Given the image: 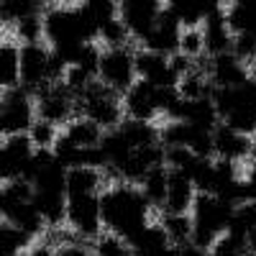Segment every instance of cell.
Wrapping results in <instances>:
<instances>
[{
	"label": "cell",
	"instance_id": "obj_1",
	"mask_svg": "<svg viewBox=\"0 0 256 256\" xmlns=\"http://www.w3.org/2000/svg\"><path fill=\"white\" fill-rule=\"evenodd\" d=\"M148 200L144 192L134 184H113L100 195V212H102V228L118 236L120 241H131L138 230L148 226Z\"/></svg>",
	"mask_w": 256,
	"mask_h": 256
},
{
	"label": "cell",
	"instance_id": "obj_2",
	"mask_svg": "<svg viewBox=\"0 0 256 256\" xmlns=\"http://www.w3.org/2000/svg\"><path fill=\"white\" fill-rule=\"evenodd\" d=\"M44 38L52 49H62L72 44H95L98 31L88 24L80 6L49 3L44 10Z\"/></svg>",
	"mask_w": 256,
	"mask_h": 256
},
{
	"label": "cell",
	"instance_id": "obj_3",
	"mask_svg": "<svg viewBox=\"0 0 256 256\" xmlns=\"http://www.w3.org/2000/svg\"><path fill=\"white\" fill-rule=\"evenodd\" d=\"M77 108H80V118L92 120L105 134L120 128V123L126 120L123 98L118 92H113L110 88H105L100 80H95L90 84V90L77 100Z\"/></svg>",
	"mask_w": 256,
	"mask_h": 256
},
{
	"label": "cell",
	"instance_id": "obj_4",
	"mask_svg": "<svg viewBox=\"0 0 256 256\" xmlns=\"http://www.w3.org/2000/svg\"><path fill=\"white\" fill-rule=\"evenodd\" d=\"M38 113H36V98L24 88L3 90L0 98V136H28Z\"/></svg>",
	"mask_w": 256,
	"mask_h": 256
},
{
	"label": "cell",
	"instance_id": "obj_5",
	"mask_svg": "<svg viewBox=\"0 0 256 256\" xmlns=\"http://www.w3.org/2000/svg\"><path fill=\"white\" fill-rule=\"evenodd\" d=\"M98 80L118 95H126L138 82L136 74V52L131 49H105L100 62Z\"/></svg>",
	"mask_w": 256,
	"mask_h": 256
},
{
	"label": "cell",
	"instance_id": "obj_6",
	"mask_svg": "<svg viewBox=\"0 0 256 256\" xmlns=\"http://www.w3.org/2000/svg\"><path fill=\"white\" fill-rule=\"evenodd\" d=\"M36 113L41 120H49L56 128L64 126L67 128L74 120V113L80 118V108H77V98L64 88V84H49L36 95Z\"/></svg>",
	"mask_w": 256,
	"mask_h": 256
},
{
	"label": "cell",
	"instance_id": "obj_7",
	"mask_svg": "<svg viewBox=\"0 0 256 256\" xmlns=\"http://www.w3.org/2000/svg\"><path fill=\"white\" fill-rule=\"evenodd\" d=\"M49 59L52 49H46L44 44L20 46V88L34 98L49 88Z\"/></svg>",
	"mask_w": 256,
	"mask_h": 256
},
{
	"label": "cell",
	"instance_id": "obj_8",
	"mask_svg": "<svg viewBox=\"0 0 256 256\" xmlns=\"http://www.w3.org/2000/svg\"><path fill=\"white\" fill-rule=\"evenodd\" d=\"M164 10V3L159 0H123L120 3V20L128 26L136 41H144L154 34L159 26V16Z\"/></svg>",
	"mask_w": 256,
	"mask_h": 256
},
{
	"label": "cell",
	"instance_id": "obj_9",
	"mask_svg": "<svg viewBox=\"0 0 256 256\" xmlns=\"http://www.w3.org/2000/svg\"><path fill=\"white\" fill-rule=\"evenodd\" d=\"M67 226L77 238H100L102 212H100V195L90 198H70L67 205Z\"/></svg>",
	"mask_w": 256,
	"mask_h": 256
},
{
	"label": "cell",
	"instance_id": "obj_10",
	"mask_svg": "<svg viewBox=\"0 0 256 256\" xmlns=\"http://www.w3.org/2000/svg\"><path fill=\"white\" fill-rule=\"evenodd\" d=\"M34 154H36V146L31 136L3 138V146H0V177H3V182H13L24 177Z\"/></svg>",
	"mask_w": 256,
	"mask_h": 256
},
{
	"label": "cell",
	"instance_id": "obj_11",
	"mask_svg": "<svg viewBox=\"0 0 256 256\" xmlns=\"http://www.w3.org/2000/svg\"><path fill=\"white\" fill-rule=\"evenodd\" d=\"M180 38H182V26H180V18L174 13V6L164 3V10L159 16V26L144 41V49L162 54V56H174L180 52Z\"/></svg>",
	"mask_w": 256,
	"mask_h": 256
},
{
	"label": "cell",
	"instance_id": "obj_12",
	"mask_svg": "<svg viewBox=\"0 0 256 256\" xmlns=\"http://www.w3.org/2000/svg\"><path fill=\"white\" fill-rule=\"evenodd\" d=\"M202 34H205V54H208L210 59L233 52V38H236V36H233L230 28H228L226 6L212 3V8H210V13H208V18H205Z\"/></svg>",
	"mask_w": 256,
	"mask_h": 256
},
{
	"label": "cell",
	"instance_id": "obj_13",
	"mask_svg": "<svg viewBox=\"0 0 256 256\" xmlns=\"http://www.w3.org/2000/svg\"><path fill=\"white\" fill-rule=\"evenodd\" d=\"M156 92H159V88H154V84H148V82L138 80L134 88L123 95L126 118L154 123L156 116L162 113V110H159V102H156Z\"/></svg>",
	"mask_w": 256,
	"mask_h": 256
},
{
	"label": "cell",
	"instance_id": "obj_14",
	"mask_svg": "<svg viewBox=\"0 0 256 256\" xmlns=\"http://www.w3.org/2000/svg\"><path fill=\"white\" fill-rule=\"evenodd\" d=\"M136 74L138 80L154 84V88H177L180 80L174 77L172 67H169V56L154 54L148 49L136 52Z\"/></svg>",
	"mask_w": 256,
	"mask_h": 256
},
{
	"label": "cell",
	"instance_id": "obj_15",
	"mask_svg": "<svg viewBox=\"0 0 256 256\" xmlns=\"http://www.w3.org/2000/svg\"><path fill=\"white\" fill-rule=\"evenodd\" d=\"M216 159H226V162H246L254 156V148H256V141L248 138V136H241L236 131H230L226 123H220L216 131Z\"/></svg>",
	"mask_w": 256,
	"mask_h": 256
},
{
	"label": "cell",
	"instance_id": "obj_16",
	"mask_svg": "<svg viewBox=\"0 0 256 256\" xmlns=\"http://www.w3.org/2000/svg\"><path fill=\"white\" fill-rule=\"evenodd\" d=\"M248 80L251 77H248L246 64L238 62L233 54H223V56L210 59V82L216 84L218 90H236L241 84H246Z\"/></svg>",
	"mask_w": 256,
	"mask_h": 256
},
{
	"label": "cell",
	"instance_id": "obj_17",
	"mask_svg": "<svg viewBox=\"0 0 256 256\" xmlns=\"http://www.w3.org/2000/svg\"><path fill=\"white\" fill-rule=\"evenodd\" d=\"M198 200V187L187 174L182 172H169V192H166V205L164 212L172 216H187L192 212V205Z\"/></svg>",
	"mask_w": 256,
	"mask_h": 256
},
{
	"label": "cell",
	"instance_id": "obj_18",
	"mask_svg": "<svg viewBox=\"0 0 256 256\" xmlns=\"http://www.w3.org/2000/svg\"><path fill=\"white\" fill-rule=\"evenodd\" d=\"M0 82L3 90L20 88V44L8 34L0 44Z\"/></svg>",
	"mask_w": 256,
	"mask_h": 256
},
{
	"label": "cell",
	"instance_id": "obj_19",
	"mask_svg": "<svg viewBox=\"0 0 256 256\" xmlns=\"http://www.w3.org/2000/svg\"><path fill=\"white\" fill-rule=\"evenodd\" d=\"M134 256H159L162 251H166L172 246L169 236L164 233V228L159 223H148L144 230H138L131 241H126Z\"/></svg>",
	"mask_w": 256,
	"mask_h": 256
},
{
	"label": "cell",
	"instance_id": "obj_20",
	"mask_svg": "<svg viewBox=\"0 0 256 256\" xmlns=\"http://www.w3.org/2000/svg\"><path fill=\"white\" fill-rule=\"evenodd\" d=\"M105 174L100 169L90 166H77L67 172V198H90V195H102L100 184Z\"/></svg>",
	"mask_w": 256,
	"mask_h": 256
},
{
	"label": "cell",
	"instance_id": "obj_21",
	"mask_svg": "<svg viewBox=\"0 0 256 256\" xmlns=\"http://www.w3.org/2000/svg\"><path fill=\"white\" fill-rule=\"evenodd\" d=\"M226 20L233 36L256 34V0H236L226 6Z\"/></svg>",
	"mask_w": 256,
	"mask_h": 256
},
{
	"label": "cell",
	"instance_id": "obj_22",
	"mask_svg": "<svg viewBox=\"0 0 256 256\" xmlns=\"http://www.w3.org/2000/svg\"><path fill=\"white\" fill-rule=\"evenodd\" d=\"M3 223H10V226L20 228L24 233H28L31 238L41 236L44 228H46L44 218H41V212H38V208L34 202H24V205H18V208L3 212Z\"/></svg>",
	"mask_w": 256,
	"mask_h": 256
},
{
	"label": "cell",
	"instance_id": "obj_23",
	"mask_svg": "<svg viewBox=\"0 0 256 256\" xmlns=\"http://www.w3.org/2000/svg\"><path fill=\"white\" fill-rule=\"evenodd\" d=\"M34 205L38 208L41 218L49 228H59L62 223H67V205L70 198L67 195H49V192H36L34 195Z\"/></svg>",
	"mask_w": 256,
	"mask_h": 256
},
{
	"label": "cell",
	"instance_id": "obj_24",
	"mask_svg": "<svg viewBox=\"0 0 256 256\" xmlns=\"http://www.w3.org/2000/svg\"><path fill=\"white\" fill-rule=\"evenodd\" d=\"M100 148H102L105 159H108V169H105V172H116V169L123 166V162L134 154L131 141L126 138V134L120 131V128H116V131H108V134H105L102 141H100Z\"/></svg>",
	"mask_w": 256,
	"mask_h": 256
},
{
	"label": "cell",
	"instance_id": "obj_25",
	"mask_svg": "<svg viewBox=\"0 0 256 256\" xmlns=\"http://www.w3.org/2000/svg\"><path fill=\"white\" fill-rule=\"evenodd\" d=\"M120 131L126 134L128 141H131L134 152H136V148H148V146L162 144V128L154 126V123H146V120H131V118H126L120 123Z\"/></svg>",
	"mask_w": 256,
	"mask_h": 256
},
{
	"label": "cell",
	"instance_id": "obj_26",
	"mask_svg": "<svg viewBox=\"0 0 256 256\" xmlns=\"http://www.w3.org/2000/svg\"><path fill=\"white\" fill-rule=\"evenodd\" d=\"M46 6L49 3H38V0H3V6H0V24H3V31L8 34L20 18L44 13Z\"/></svg>",
	"mask_w": 256,
	"mask_h": 256
},
{
	"label": "cell",
	"instance_id": "obj_27",
	"mask_svg": "<svg viewBox=\"0 0 256 256\" xmlns=\"http://www.w3.org/2000/svg\"><path fill=\"white\" fill-rule=\"evenodd\" d=\"M80 10L100 36L102 26H108L110 20L120 16V3H113V0H90V3H80Z\"/></svg>",
	"mask_w": 256,
	"mask_h": 256
},
{
	"label": "cell",
	"instance_id": "obj_28",
	"mask_svg": "<svg viewBox=\"0 0 256 256\" xmlns=\"http://www.w3.org/2000/svg\"><path fill=\"white\" fill-rule=\"evenodd\" d=\"M159 226L164 228V233L169 236L172 246L182 248V246L192 244V233H195V223H192V216H172V212H162Z\"/></svg>",
	"mask_w": 256,
	"mask_h": 256
},
{
	"label": "cell",
	"instance_id": "obj_29",
	"mask_svg": "<svg viewBox=\"0 0 256 256\" xmlns=\"http://www.w3.org/2000/svg\"><path fill=\"white\" fill-rule=\"evenodd\" d=\"M138 190L144 192V198L148 200V205H152V208H159V210L164 212V205H166V192H169V169H166V166L154 169V172L141 182V187H138Z\"/></svg>",
	"mask_w": 256,
	"mask_h": 256
},
{
	"label": "cell",
	"instance_id": "obj_30",
	"mask_svg": "<svg viewBox=\"0 0 256 256\" xmlns=\"http://www.w3.org/2000/svg\"><path fill=\"white\" fill-rule=\"evenodd\" d=\"M64 134H67L80 148H95V146H100V141L105 136L102 128L95 126L88 118H74L67 128H64Z\"/></svg>",
	"mask_w": 256,
	"mask_h": 256
},
{
	"label": "cell",
	"instance_id": "obj_31",
	"mask_svg": "<svg viewBox=\"0 0 256 256\" xmlns=\"http://www.w3.org/2000/svg\"><path fill=\"white\" fill-rule=\"evenodd\" d=\"M177 90L184 100H205V98H212L216 84L210 82V74H205L195 67V72H190L184 80H180Z\"/></svg>",
	"mask_w": 256,
	"mask_h": 256
},
{
	"label": "cell",
	"instance_id": "obj_32",
	"mask_svg": "<svg viewBox=\"0 0 256 256\" xmlns=\"http://www.w3.org/2000/svg\"><path fill=\"white\" fill-rule=\"evenodd\" d=\"M34 184L26 180H13L3 182V192H0V212H8L24 202H34Z\"/></svg>",
	"mask_w": 256,
	"mask_h": 256
},
{
	"label": "cell",
	"instance_id": "obj_33",
	"mask_svg": "<svg viewBox=\"0 0 256 256\" xmlns=\"http://www.w3.org/2000/svg\"><path fill=\"white\" fill-rule=\"evenodd\" d=\"M26 248L28 251L34 248V238L28 233H24L10 223L0 226V256H20Z\"/></svg>",
	"mask_w": 256,
	"mask_h": 256
},
{
	"label": "cell",
	"instance_id": "obj_34",
	"mask_svg": "<svg viewBox=\"0 0 256 256\" xmlns=\"http://www.w3.org/2000/svg\"><path fill=\"white\" fill-rule=\"evenodd\" d=\"M174 6V13L180 18V26L182 31L187 28H202L205 26V18L212 8V3H208V0H192V3H172Z\"/></svg>",
	"mask_w": 256,
	"mask_h": 256
},
{
	"label": "cell",
	"instance_id": "obj_35",
	"mask_svg": "<svg viewBox=\"0 0 256 256\" xmlns=\"http://www.w3.org/2000/svg\"><path fill=\"white\" fill-rule=\"evenodd\" d=\"M10 34H13V38L18 41L20 46L41 44V38H44V13L28 16V18H20L18 24L10 28Z\"/></svg>",
	"mask_w": 256,
	"mask_h": 256
},
{
	"label": "cell",
	"instance_id": "obj_36",
	"mask_svg": "<svg viewBox=\"0 0 256 256\" xmlns=\"http://www.w3.org/2000/svg\"><path fill=\"white\" fill-rule=\"evenodd\" d=\"M54 156H56V162L67 169H77V166H82V156H84V148H80L67 134H59V138H56V144H54Z\"/></svg>",
	"mask_w": 256,
	"mask_h": 256
},
{
	"label": "cell",
	"instance_id": "obj_37",
	"mask_svg": "<svg viewBox=\"0 0 256 256\" xmlns=\"http://www.w3.org/2000/svg\"><path fill=\"white\" fill-rule=\"evenodd\" d=\"M192 136V126L180 120H166L162 126V146L164 148H187Z\"/></svg>",
	"mask_w": 256,
	"mask_h": 256
},
{
	"label": "cell",
	"instance_id": "obj_38",
	"mask_svg": "<svg viewBox=\"0 0 256 256\" xmlns=\"http://www.w3.org/2000/svg\"><path fill=\"white\" fill-rule=\"evenodd\" d=\"M190 180L195 182L198 192H216V159H198L190 172Z\"/></svg>",
	"mask_w": 256,
	"mask_h": 256
},
{
	"label": "cell",
	"instance_id": "obj_39",
	"mask_svg": "<svg viewBox=\"0 0 256 256\" xmlns=\"http://www.w3.org/2000/svg\"><path fill=\"white\" fill-rule=\"evenodd\" d=\"M210 256H251L248 251V238L238 236V233H223V236L216 241Z\"/></svg>",
	"mask_w": 256,
	"mask_h": 256
},
{
	"label": "cell",
	"instance_id": "obj_40",
	"mask_svg": "<svg viewBox=\"0 0 256 256\" xmlns=\"http://www.w3.org/2000/svg\"><path fill=\"white\" fill-rule=\"evenodd\" d=\"M100 41L108 49H128V41H131L134 36H131V31H128V26L120 20V16L116 18V20H110L108 26H102V31H100V36H98Z\"/></svg>",
	"mask_w": 256,
	"mask_h": 256
},
{
	"label": "cell",
	"instance_id": "obj_41",
	"mask_svg": "<svg viewBox=\"0 0 256 256\" xmlns=\"http://www.w3.org/2000/svg\"><path fill=\"white\" fill-rule=\"evenodd\" d=\"M256 230V202H244L241 208H236L233 212V223H230V233L248 238Z\"/></svg>",
	"mask_w": 256,
	"mask_h": 256
},
{
	"label": "cell",
	"instance_id": "obj_42",
	"mask_svg": "<svg viewBox=\"0 0 256 256\" xmlns=\"http://www.w3.org/2000/svg\"><path fill=\"white\" fill-rule=\"evenodd\" d=\"M180 54L195 59V62L200 56H205V34H202V28H187V31H182Z\"/></svg>",
	"mask_w": 256,
	"mask_h": 256
},
{
	"label": "cell",
	"instance_id": "obj_43",
	"mask_svg": "<svg viewBox=\"0 0 256 256\" xmlns=\"http://www.w3.org/2000/svg\"><path fill=\"white\" fill-rule=\"evenodd\" d=\"M198 156L190 152V148H166V159H164V166L169 172H182L190 177L192 166H195Z\"/></svg>",
	"mask_w": 256,
	"mask_h": 256
},
{
	"label": "cell",
	"instance_id": "obj_44",
	"mask_svg": "<svg viewBox=\"0 0 256 256\" xmlns=\"http://www.w3.org/2000/svg\"><path fill=\"white\" fill-rule=\"evenodd\" d=\"M28 136H31V141H34L36 148H54V144L59 138V131H56L54 123L36 118V123H34L31 131H28Z\"/></svg>",
	"mask_w": 256,
	"mask_h": 256
},
{
	"label": "cell",
	"instance_id": "obj_45",
	"mask_svg": "<svg viewBox=\"0 0 256 256\" xmlns=\"http://www.w3.org/2000/svg\"><path fill=\"white\" fill-rule=\"evenodd\" d=\"M92 82H95V77L88 74L84 70H80V67H70L67 74H64V80H62V84H64V88H67L77 100L90 90V84H92Z\"/></svg>",
	"mask_w": 256,
	"mask_h": 256
},
{
	"label": "cell",
	"instance_id": "obj_46",
	"mask_svg": "<svg viewBox=\"0 0 256 256\" xmlns=\"http://www.w3.org/2000/svg\"><path fill=\"white\" fill-rule=\"evenodd\" d=\"M230 131H236V134H241V136H256V113L254 110H233L226 120H223Z\"/></svg>",
	"mask_w": 256,
	"mask_h": 256
},
{
	"label": "cell",
	"instance_id": "obj_47",
	"mask_svg": "<svg viewBox=\"0 0 256 256\" xmlns=\"http://www.w3.org/2000/svg\"><path fill=\"white\" fill-rule=\"evenodd\" d=\"M238 180H244L241 177V164L226 162V159H216V192L223 190L230 182H238ZM216 192H212V195H216Z\"/></svg>",
	"mask_w": 256,
	"mask_h": 256
},
{
	"label": "cell",
	"instance_id": "obj_48",
	"mask_svg": "<svg viewBox=\"0 0 256 256\" xmlns=\"http://www.w3.org/2000/svg\"><path fill=\"white\" fill-rule=\"evenodd\" d=\"M233 56L238 62H256V34H241L233 38Z\"/></svg>",
	"mask_w": 256,
	"mask_h": 256
},
{
	"label": "cell",
	"instance_id": "obj_49",
	"mask_svg": "<svg viewBox=\"0 0 256 256\" xmlns=\"http://www.w3.org/2000/svg\"><path fill=\"white\" fill-rule=\"evenodd\" d=\"M100 62H102V52L98 49V44H84L77 67L84 70L88 74H92V77L98 80V74H100Z\"/></svg>",
	"mask_w": 256,
	"mask_h": 256
},
{
	"label": "cell",
	"instance_id": "obj_50",
	"mask_svg": "<svg viewBox=\"0 0 256 256\" xmlns=\"http://www.w3.org/2000/svg\"><path fill=\"white\" fill-rule=\"evenodd\" d=\"M169 67H172V72H174V77L177 80H184L190 72H195V59H190V56H184V54H174V56H169Z\"/></svg>",
	"mask_w": 256,
	"mask_h": 256
},
{
	"label": "cell",
	"instance_id": "obj_51",
	"mask_svg": "<svg viewBox=\"0 0 256 256\" xmlns=\"http://www.w3.org/2000/svg\"><path fill=\"white\" fill-rule=\"evenodd\" d=\"M244 190H246V202H256V164L248 166L244 174Z\"/></svg>",
	"mask_w": 256,
	"mask_h": 256
},
{
	"label": "cell",
	"instance_id": "obj_52",
	"mask_svg": "<svg viewBox=\"0 0 256 256\" xmlns=\"http://www.w3.org/2000/svg\"><path fill=\"white\" fill-rule=\"evenodd\" d=\"M56 256H92L90 251H88V246L84 244H70V246H62V248H56Z\"/></svg>",
	"mask_w": 256,
	"mask_h": 256
},
{
	"label": "cell",
	"instance_id": "obj_53",
	"mask_svg": "<svg viewBox=\"0 0 256 256\" xmlns=\"http://www.w3.org/2000/svg\"><path fill=\"white\" fill-rule=\"evenodd\" d=\"M28 256H56V248L49 246L46 241H41V244H36V246L28 251Z\"/></svg>",
	"mask_w": 256,
	"mask_h": 256
},
{
	"label": "cell",
	"instance_id": "obj_54",
	"mask_svg": "<svg viewBox=\"0 0 256 256\" xmlns=\"http://www.w3.org/2000/svg\"><path fill=\"white\" fill-rule=\"evenodd\" d=\"M180 256H210V251H202L195 244H187V246L180 248Z\"/></svg>",
	"mask_w": 256,
	"mask_h": 256
},
{
	"label": "cell",
	"instance_id": "obj_55",
	"mask_svg": "<svg viewBox=\"0 0 256 256\" xmlns=\"http://www.w3.org/2000/svg\"><path fill=\"white\" fill-rule=\"evenodd\" d=\"M248 251H251V256H256V230L248 236Z\"/></svg>",
	"mask_w": 256,
	"mask_h": 256
},
{
	"label": "cell",
	"instance_id": "obj_56",
	"mask_svg": "<svg viewBox=\"0 0 256 256\" xmlns=\"http://www.w3.org/2000/svg\"><path fill=\"white\" fill-rule=\"evenodd\" d=\"M159 256H180V248H177V246H169V248H166V251H162Z\"/></svg>",
	"mask_w": 256,
	"mask_h": 256
}]
</instances>
